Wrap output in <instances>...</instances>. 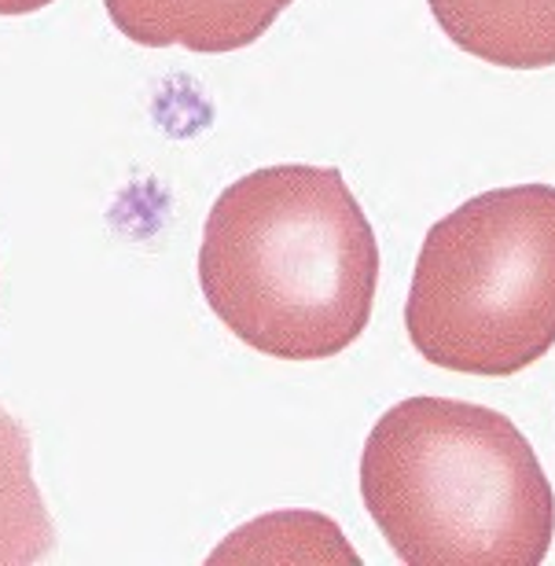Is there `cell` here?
I'll list each match as a JSON object with an SVG mask.
<instances>
[{
    "label": "cell",
    "instance_id": "cell-7",
    "mask_svg": "<svg viewBox=\"0 0 555 566\" xmlns=\"http://www.w3.org/2000/svg\"><path fill=\"white\" fill-rule=\"evenodd\" d=\"M52 0H0V15H30V11L49 8Z\"/></svg>",
    "mask_w": 555,
    "mask_h": 566
},
{
    "label": "cell",
    "instance_id": "cell-6",
    "mask_svg": "<svg viewBox=\"0 0 555 566\" xmlns=\"http://www.w3.org/2000/svg\"><path fill=\"white\" fill-rule=\"evenodd\" d=\"M55 548V526L33 482L30 434L0 409V566H27Z\"/></svg>",
    "mask_w": 555,
    "mask_h": 566
},
{
    "label": "cell",
    "instance_id": "cell-4",
    "mask_svg": "<svg viewBox=\"0 0 555 566\" xmlns=\"http://www.w3.org/2000/svg\"><path fill=\"white\" fill-rule=\"evenodd\" d=\"M294 0H104L115 30L140 49L221 55L265 38Z\"/></svg>",
    "mask_w": 555,
    "mask_h": 566
},
{
    "label": "cell",
    "instance_id": "cell-2",
    "mask_svg": "<svg viewBox=\"0 0 555 566\" xmlns=\"http://www.w3.org/2000/svg\"><path fill=\"white\" fill-rule=\"evenodd\" d=\"M360 501L409 566H537L555 493L504 412L460 398H405L360 452Z\"/></svg>",
    "mask_w": 555,
    "mask_h": 566
},
{
    "label": "cell",
    "instance_id": "cell-1",
    "mask_svg": "<svg viewBox=\"0 0 555 566\" xmlns=\"http://www.w3.org/2000/svg\"><path fill=\"white\" fill-rule=\"evenodd\" d=\"M379 243L335 166H265L218 196L199 283L213 316L276 360H327L365 335Z\"/></svg>",
    "mask_w": 555,
    "mask_h": 566
},
{
    "label": "cell",
    "instance_id": "cell-5",
    "mask_svg": "<svg viewBox=\"0 0 555 566\" xmlns=\"http://www.w3.org/2000/svg\"><path fill=\"white\" fill-rule=\"evenodd\" d=\"M460 52L504 71L555 66V0H427Z\"/></svg>",
    "mask_w": 555,
    "mask_h": 566
},
{
    "label": "cell",
    "instance_id": "cell-3",
    "mask_svg": "<svg viewBox=\"0 0 555 566\" xmlns=\"http://www.w3.org/2000/svg\"><path fill=\"white\" fill-rule=\"evenodd\" d=\"M416 354L515 376L555 346V185L482 191L430 224L405 302Z\"/></svg>",
    "mask_w": 555,
    "mask_h": 566
}]
</instances>
